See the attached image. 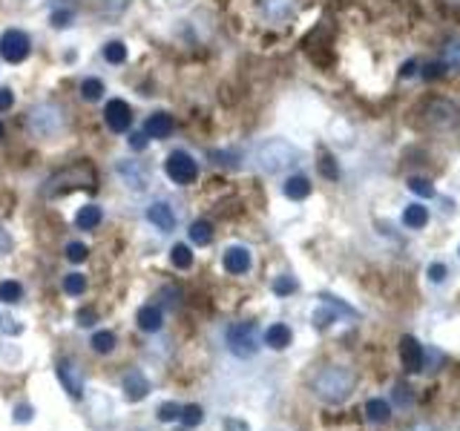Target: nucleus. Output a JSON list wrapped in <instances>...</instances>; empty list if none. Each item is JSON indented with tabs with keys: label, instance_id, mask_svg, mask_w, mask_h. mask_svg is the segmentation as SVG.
<instances>
[{
	"label": "nucleus",
	"instance_id": "nucleus-10",
	"mask_svg": "<svg viewBox=\"0 0 460 431\" xmlns=\"http://www.w3.org/2000/svg\"><path fill=\"white\" fill-rule=\"evenodd\" d=\"M121 391H124V400L127 403H141L153 391V382H150V377L141 371V368H130L121 377Z\"/></svg>",
	"mask_w": 460,
	"mask_h": 431
},
{
	"label": "nucleus",
	"instance_id": "nucleus-24",
	"mask_svg": "<svg viewBox=\"0 0 460 431\" xmlns=\"http://www.w3.org/2000/svg\"><path fill=\"white\" fill-rule=\"evenodd\" d=\"M170 265L175 270H190L193 268V250H190V244H173L170 247Z\"/></svg>",
	"mask_w": 460,
	"mask_h": 431
},
{
	"label": "nucleus",
	"instance_id": "nucleus-28",
	"mask_svg": "<svg viewBox=\"0 0 460 431\" xmlns=\"http://www.w3.org/2000/svg\"><path fill=\"white\" fill-rule=\"evenodd\" d=\"M179 423H182V428H199L201 423H204V408L201 406H196V403H190V406H182V414H179Z\"/></svg>",
	"mask_w": 460,
	"mask_h": 431
},
{
	"label": "nucleus",
	"instance_id": "nucleus-49",
	"mask_svg": "<svg viewBox=\"0 0 460 431\" xmlns=\"http://www.w3.org/2000/svg\"><path fill=\"white\" fill-rule=\"evenodd\" d=\"M4 132H6V130H4V124H0V141H4Z\"/></svg>",
	"mask_w": 460,
	"mask_h": 431
},
{
	"label": "nucleus",
	"instance_id": "nucleus-43",
	"mask_svg": "<svg viewBox=\"0 0 460 431\" xmlns=\"http://www.w3.org/2000/svg\"><path fill=\"white\" fill-rule=\"evenodd\" d=\"M15 106V92L9 87H0V113H6Z\"/></svg>",
	"mask_w": 460,
	"mask_h": 431
},
{
	"label": "nucleus",
	"instance_id": "nucleus-20",
	"mask_svg": "<svg viewBox=\"0 0 460 431\" xmlns=\"http://www.w3.org/2000/svg\"><path fill=\"white\" fill-rule=\"evenodd\" d=\"M282 193H285L291 201H302L311 196V178L308 175H291L285 187H282Z\"/></svg>",
	"mask_w": 460,
	"mask_h": 431
},
{
	"label": "nucleus",
	"instance_id": "nucleus-25",
	"mask_svg": "<svg viewBox=\"0 0 460 431\" xmlns=\"http://www.w3.org/2000/svg\"><path fill=\"white\" fill-rule=\"evenodd\" d=\"M0 302H4V305L23 302V285L18 279H4V282H0Z\"/></svg>",
	"mask_w": 460,
	"mask_h": 431
},
{
	"label": "nucleus",
	"instance_id": "nucleus-14",
	"mask_svg": "<svg viewBox=\"0 0 460 431\" xmlns=\"http://www.w3.org/2000/svg\"><path fill=\"white\" fill-rule=\"evenodd\" d=\"M135 325H138V331H144V334H158L161 328H164V311H161V305H141L138 311H135Z\"/></svg>",
	"mask_w": 460,
	"mask_h": 431
},
{
	"label": "nucleus",
	"instance_id": "nucleus-38",
	"mask_svg": "<svg viewBox=\"0 0 460 431\" xmlns=\"http://www.w3.org/2000/svg\"><path fill=\"white\" fill-rule=\"evenodd\" d=\"M443 61H446V66H452V69H460V41H452V44L446 46V52H443Z\"/></svg>",
	"mask_w": 460,
	"mask_h": 431
},
{
	"label": "nucleus",
	"instance_id": "nucleus-19",
	"mask_svg": "<svg viewBox=\"0 0 460 431\" xmlns=\"http://www.w3.org/2000/svg\"><path fill=\"white\" fill-rule=\"evenodd\" d=\"M101 222H104V210H101L98 204H84V207L75 213L78 230H95Z\"/></svg>",
	"mask_w": 460,
	"mask_h": 431
},
{
	"label": "nucleus",
	"instance_id": "nucleus-30",
	"mask_svg": "<svg viewBox=\"0 0 460 431\" xmlns=\"http://www.w3.org/2000/svg\"><path fill=\"white\" fill-rule=\"evenodd\" d=\"M101 95H104V81L101 78H84L81 81V98L84 101L95 104V101H101Z\"/></svg>",
	"mask_w": 460,
	"mask_h": 431
},
{
	"label": "nucleus",
	"instance_id": "nucleus-21",
	"mask_svg": "<svg viewBox=\"0 0 460 431\" xmlns=\"http://www.w3.org/2000/svg\"><path fill=\"white\" fill-rule=\"evenodd\" d=\"M187 239H190V244H196V247H207L210 242H213V225H210L207 219H196V222L190 225V230H187Z\"/></svg>",
	"mask_w": 460,
	"mask_h": 431
},
{
	"label": "nucleus",
	"instance_id": "nucleus-5",
	"mask_svg": "<svg viewBox=\"0 0 460 431\" xmlns=\"http://www.w3.org/2000/svg\"><path fill=\"white\" fill-rule=\"evenodd\" d=\"M63 130V113L55 104H38L29 110V132L38 138H55Z\"/></svg>",
	"mask_w": 460,
	"mask_h": 431
},
{
	"label": "nucleus",
	"instance_id": "nucleus-29",
	"mask_svg": "<svg viewBox=\"0 0 460 431\" xmlns=\"http://www.w3.org/2000/svg\"><path fill=\"white\" fill-rule=\"evenodd\" d=\"M101 55H104V61H107V63H113V66H121V63L127 61V46H124L121 41H110V44H104Z\"/></svg>",
	"mask_w": 460,
	"mask_h": 431
},
{
	"label": "nucleus",
	"instance_id": "nucleus-16",
	"mask_svg": "<svg viewBox=\"0 0 460 431\" xmlns=\"http://www.w3.org/2000/svg\"><path fill=\"white\" fill-rule=\"evenodd\" d=\"M400 359H403V368L409 374L423 371V345L414 337H403L400 339Z\"/></svg>",
	"mask_w": 460,
	"mask_h": 431
},
{
	"label": "nucleus",
	"instance_id": "nucleus-35",
	"mask_svg": "<svg viewBox=\"0 0 460 431\" xmlns=\"http://www.w3.org/2000/svg\"><path fill=\"white\" fill-rule=\"evenodd\" d=\"M320 173L328 178V182H337V178H340V170H337V161L328 156V153H323L320 156Z\"/></svg>",
	"mask_w": 460,
	"mask_h": 431
},
{
	"label": "nucleus",
	"instance_id": "nucleus-17",
	"mask_svg": "<svg viewBox=\"0 0 460 431\" xmlns=\"http://www.w3.org/2000/svg\"><path fill=\"white\" fill-rule=\"evenodd\" d=\"M173 130H175V124H173V115L170 113H153L150 118H147V124H144V132H147V138H156V141H164V138H170L173 135Z\"/></svg>",
	"mask_w": 460,
	"mask_h": 431
},
{
	"label": "nucleus",
	"instance_id": "nucleus-46",
	"mask_svg": "<svg viewBox=\"0 0 460 431\" xmlns=\"http://www.w3.org/2000/svg\"><path fill=\"white\" fill-rule=\"evenodd\" d=\"M222 431H251V428H247V423H244V420L228 417V420H225V425H222Z\"/></svg>",
	"mask_w": 460,
	"mask_h": 431
},
{
	"label": "nucleus",
	"instance_id": "nucleus-26",
	"mask_svg": "<svg viewBox=\"0 0 460 431\" xmlns=\"http://www.w3.org/2000/svg\"><path fill=\"white\" fill-rule=\"evenodd\" d=\"M61 287H63V294H66V296H84V291H87V276L78 273V270H73V273H66V276H63Z\"/></svg>",
	"mask_w": 460,
	"mask_h": 431
},
{
	"label": "nucleus",
	"instance_id": "nucleus-41",
	"mask_svg": "<svg viewBox=\"0 0 460 431\" xmlns=\"http://www.w3.org/2000/svg\"><path fill=\"white\" fill-rule=\"evenodd\" d=\"M75 319H78V328H92L98 322V313H95V308H81Z\"/></svg>",
	"mask_w": 460,
	"mask_h": 431
},
{
	"label": "nucleus",
	"instance_id": "nucleus-13",
	"mask_svg": "<svg viewBox=\"0 0 460 431\" xmlns=\"http://www.w3.org/2000/svg\"><path fill=\"white\" fill-rule=\"evenodd\" d=\"M147 222L158 230V233H173L175 225H179V216H175V210L167 204V201H153L147 207Z\"/></svg>",
	"mask_w": 460,
	"mask_h": 431
},
{
	"label": "nucleus",
	"instance_id": "nucleus-6",
	"mask_svg": "<svg viewBox=\"0 0 460 431\" xmlns=\"http://www.w3.org/2000/svg\"><path fill=\"white\" fill-rule=\"evenodd\" d=\"M164 173H167V178L173 185L187 187L199 178V164L187 150H173L167 156V161H164Z\"/></svg>",
	"mask_w": 460,
	"mask_h": 431
},
{
	"label": "nucleus",
	"instance_id": "nucleus-23",
	"mask_svg": "<svg viewBox=\"0 0 460 431\" xmlns=\"http://www.w3.org/2000/svg\"><path fill=\"white\" fill-rule=\"evenodd\" d=\"M89 348H92L95 354H113V351L118 348L116 331H95L92 339H89Z\"/></svg>",
	"mask_w": 460,
	"mask_h": 431
},
{
	"label": "nucleus",
	"instance_id": "nucleus-36",
	"mask_svg": "<svg viewBox=\"0 0 460 431\" xmlns=\"http://www.w3.org/2000/svg\"><path fill=\"white\" fill-rule=\"evenodd\" d=\"M20 331H23V325H18V322H15L12 316L0 313V334H4V337H18Z\"/></svg>",
	"mask_w": 460,
	"mask_h": 431
},
{
	"label": "nucleus",
	"instance_id": "nucleus-47",
	"mask_svg": "<svg viewBox=\"0 0 460 431\" xmlns=\"http://www.w3.org/2000/svg\"><path fill=\"white\" fill-rule=\"evenodd\" d=\"M12 236L4 230V227H0V256H6V254H12Z\"/></svg>",
	"mask_w": 460,
	"mask_h": 431
},
{
	"label": "nucleus",
	"instance_id": "nucleus-15",
	"mask_svg": "<svg viewBox=\"0 0 460 431\" xmlns=\"http://www.w3.org/2000/svg\"><path fill=\"white\" fill-rule=\"evenodd\" d=\"M259 9L271 23H285L297 12V0H259Z\"/></svg>",
	"mask_w": 460,
	"mask_h": 431
},
{
	"label": "nucleus",
	"instance_id": "nucleus-12",
	"mask_svg": "<svg viewBox=\"0 0 460 431\" xmlns=\"http://www.w3.org/2000/svg\"><path fill=\"white\" fill-rule=\"evenodd\" d=\"M104 121L113 132H127L132 127V110L124 98H110L104 106Z\"/></svg>",
	"mask_w": 460,
	"mask_h": 431
},
{
	"label": "nucleus",
	"instance_id": "nucleus-31",
	"mask_svg": "<svg viewBox=\"0 0 460 431\" xmlns=\"http://www.w3.org/2000/svg\"><path fill=\"white\" fill-rule=\"evenodd\" d=\"M179 414H182V406L175 400H167L156 408V420L158 423H179Z\"/></svg>",
	"mask_w": 460,
	"mask_h": 431
},
{
	"label": "nucleus",
	"instance_id": "nucleus-42",
	"mask_svg": "<svg viewBox=\"0 0 460 431\" xmlns=\"http://www.w3.org/2000/svg\"><path fill=\"white\" fill-rule=\"evenodd\" d=\"M446 276H449V268H446L443 262H432V265H429V282L440 285V282H446Z\"/></svg>",
	"mask_w": 460,
	"mask_h": 431
},
{
	"label": "nucleus",
	"instance_id": "nucleus-7",
	"mask_svg": "<svg viewBox=\"0 0 460 431\" xmlns=\"http://www.w3.org/2000/svg\"><path fill=\"white\" fill-rule=\"evenodd\" d=\"M29 49H32V41L29 35L20 32V29H6L0 35V58L6 63H23L29 58Z\"/></svg>",
	"mask_w": 460,
	"mask_h": 431
},
{
	"label": "nucleus",
	"instance_id": "nucleus-22",
	"mask_svg": "<svg viewBox=\"0 0 460 431\" xmlns=\"http://www.w3.org/2000/svg\"><path fill=\"white\" fill-rule=\"evenodd\" d=\"M403 225L411 227V230H423L429 225V210L423 207V204H411L403 210Z\"/></svg>",
	"mask_w": 460,
	"mask_h": 431
},
{
	"label": "nucleus",
	"instance_id": "nucleus-2",
	"mask_svg": "<svg viewBox=\"0 0 460 431\" xmlns=\"http://www.w3.org/2000/svg\"><path fill=\"white\" fill-rule=\"evenodd\" d=\"M78 187H87V190H95V170L89 164H75V167H66L63 173L52 175L49 182L44 185V196L46 199H58L69 190H78Z\"/></svg>",
	"mask_w": 460,
	"mask_h": 431
},
{
	"label": "nucleus",
	"instance_id": "nucleus-34",
	"mask_svg": "<svg viewBox=\"0 0 460 431\" xmlns=\"http://www.w3.org/2000/svg\"><path fill=\"white\" fill-rule=\"evenodd\" d=\"M409 190H411L414 196H423V199H432V196H435L432 182H429V178H420V175H411V178H409Z\"/></svg>",
	"mask_w": 460,
	"mask_h": 431
},
{
	"label": "nucleus",
	"instance_id": "nucleus-27",
	"mask_svg": "<svg viewBox=\"0 0 460 431\" xmlns=\"http://www.w3.org/2000/svg\"><path fill=\"white\" fill-rule=\"evenodd\" d=\"M366 417H368L371 423H385L388 417H392V406H388L383 397H371V400L366 403Z\"/></svg>",
	"mask_w": 460,
	"mask_h": 431
},
{
	"label": "nucleus",
	"instance_id": "nucleus-18",
	"mask_svg": "<svg viewBox=\"0 0 460 431\" xmlns=\"http://www.w3.org/2000/svg\"><path fill=\"white\" fill-rule=\"evenodd\" d=\"M265 345L271 348V351H285L291 342H294V331L285 325V322H273V325L265 331Z\"/></svg>",
	"mask_w": 460,
	"mask_h": 431
},
{
	"label": "nucleus",
	"instance_id": "nucleus-32",
	"mask_svg": "<svg viewBox=\"0 0 460 431\" xmlns=\"http://www.w3.org/2000/svg\"><path fill=\"white\" fill-rule=\"evenodd\" d=\"M63 256L73 262V265H81V262H87V256H89V247H87L84 242H69V244L63 247Z\"/></svg>",
	"mask_w": 460,
	"mask_h": 431
},
{
	"label": "nucleus",
	"instance_id": "nucleus-4",
	"mask_svg": "<svg viewBox=\"0 0 460 431\" xmlns=\"http://www.w3.org/2000/svg\"><path fill=\"white\" fill-rule=\"evenodd\" d=\"M225 342L236 359H254L259 354V337L254 322H233L225 331Z\"/></svg>",
	"mask_w": 460,
	"mask_h": 431
},
{
	"label": "nucleus",
	"instance_id": "nucleus-45",
	"mask_svg": "<svg viewBox=\"0 0 460 431\" xmlns=\"http://www.w3.org/2000/svg\"><path fill=\"white\" fill-rule=\"evenodd\" d=\"M130 6V0H104V9H107L110 15H118V12H124Z\"/></svg>",
	"mask_w": 460,
	"mask_h": 431
},
{
	"label": "nucleus",
	"instance_id": "nucleus-33",
	"mask_svg": "<svg viewBox=\"0 0 460 431\" xmlns=\"http://www.w3.org/2000/svg\"><path fill=\"white\" fill-rule=\"evenodd\" d=\"M297 279L294 276H288V273H282V276H276L273 279V294L276 296H291V294H297Z\"/></svg>",
	"mask_w": 460,
	"mask_h": 431
},
{
	"label": "nucleus",
	"instance_id": "nucleus-39",
	"mask_svg": "<svg viewBox=\"0 0 460 431\" xmlns=\"http://www.w3.org/2000/svg\"><path fill=\"white\" fill-rule=\"evenodd\" d=\"M49 20H52L55 29H69V26H73V12H69V9H55Z\"/></svg>",
	"mask_w": 460,
	"mask_h": 431
},
{
	"label": "nucleus",
	"instance_id": "nucleus-8",
	"mask_svg": "<svg viewBox=\"0 0 460 431\" xmlns=\"http://www.w3.org/2000/svg\"><path fill=\"white\" fill-rule=\"evenodd\" d=\"M55 374H58V380H61V385H63V391L69 394L73 400H84V371L73 363V359H61L58 363V368H55Z\"/></svg>",
	"mask_w": 460,
	"mask_h": 431
},
{
	"label": "nucleus",
	"instance_id": "nucleus-44",
	"mask_svg": "<svg viewBox=\"0 0 460 431\" xmlns=\"http://www.w3.org/2000/svg\"><path fill=\"white\" fill-rule=\"evenodd\" d=\"M161 294L170 296V299H164V305H170V308H179L182 305V291H179V287H175V291H173V287H164Z\"/></svg>",
	"mask_w": 460,
	"mask_h": 431
},
{
	"label": "nucleus",
	"instance_id": "nucleus-1",
	"mask_svg": "<svg viewBox=\"0 0 460 431\" xmlns=\"http://www.w3.org/2000/svg\"><path fill=\"white\" fill-rule=\"evenodd\" d=\"M299 161V150L285 138H268L256 147V164L262 173H285Z\"/></svg>",
	"mask_w": 460,
	"mask_h": 431
},
{
	"label": "nucleus",
	"instance_id": "nucleus-9",
	"mask_svg": "<svg viewBox=\"0 0 460 431\" xmlns=\"http://www.w3.org/2000/svg\"><path fill=\"white\" fill-rule=\"evenodd\" d=\"M116 173L124 182V187H130L132 193H144L147 185H150V170L141 164V161H118L116 164Z\"/></svg>",
	"mask_w": 460,
	"mask_h": 431
},
{
	"label": "nucleus",
	"instance_id": "nucleus-40",
	"mask_svg": "<svg viewBox=\"0 0 460 431\" xmlns=\"http://www.w3.org/2000/svg\"><path fill=\"white\" fill-rule=\"evenodd\" d=\"M127 144H130V150H135V153H141V150H147V144H150V138H147V132L141 130V132H130V138H127Z\"/></svg>",
	"mask_w": 460,
	"mask_h": 431
},
{
	"label": "nucleus",
	"instance_id": "nucleus-11",
	"mask_svg": "<svg viewBox=\"0 0 460 431\" xmlns=\"http://www.w3.org/2000/svg\"><path fill=\"white\" fill-rule=\"evenodd\" d=\"M222 268L230 273V276H244V273H251L254 268V254H251V247H244V244H230L225 250V256H222Z\"/></svg>",
	"mask_w": 460,
	"mask_h": 431
},
{
	"label": "nucleus",
	"instance_id": "nucleus-37",
	"mask_svg": "<svg viewBox=\"0 0 460 431\" xmlns=\"http://www.w3.org/2000/svg\"><path fill=\"white\" fill-rule=\"evenodd\" d=\"M32 417H35V408H32L29 403H18V406H15V411H12V420H15V423H20V425L32 423Z\"/></svg>",
	"mask_w": 460,
	"mask_h": 431
},
{
	"label": "nucleus",
	"instance_id": "nucleus-3",
	"mask_svg": "<svg viewBox=\"0 0 460 431\" xmlns=\"http://www.w3.org/2000/svg\"><path fill=\"white\" fill-rule=\"evenodd\" d=\"M354 391V374L345 368H323L313 380V394L325 403H342Z\"/></svg>",
	"mask_w": 460,
	"mask_h": 431
},
{
	"label": "nucleus",
	"instance_id": "nucleus-48",
	"mask_svg": "<svg viewBox=\"0 0 460 431\" xmlns=\"http://www.w3.org/2000/svg\"><path fill=\"white\" fill-rule=\"evenodd\" d=\"M411 72H417V63H406V66H403V75H406V78L411 75Z\"/></svg>",
	"mask_w": 460,
	"mask_h": 431
}]
</instances>
